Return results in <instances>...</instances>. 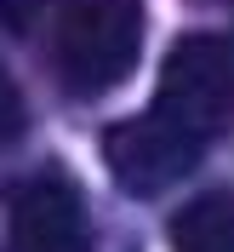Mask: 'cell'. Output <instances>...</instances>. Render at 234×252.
<instances>
[{
	"label": "cell",
	"mask_w": 234,
	"mask_h": 252,
	"mask_svg": "<svg viewBox=\"0 0 234 252\" xmlns=\"http://www.w3.org/2000/svg\"><path fill=\"white\" fill-rule=\"evenodd\" d=\"M46 58L75 97L114 92L143 58V0H52Z\"/></svg>",
	"instance_id": "obj_1"
},
{
	"label": "cell",
	"mask_w": 234,
	"mask_h": 252,
	"mask_svg": "<svg viewBox=\"0 0 234 252\" xmlns=\"http://www.w3.org/2000/svg\"><path fill=\"white\" fill-rule=\"evenodd\" d=\"M155 109L211 143L234 115V40L223 34H183L166 63H160V92Z\"/></svg>",
	"instance_id": "obj_2"
},
{
	"label": "cell",
	"mask_w": 234,
	"mask_h": 252,
	"mask_svg": "<svg viewBox=\"0 0 234 252\" xmlns=\"http://www.w3.org/2000/svg\"><path fill=\"white\" fill-rule=\"evenodd\" d=\"M206 149H211V143H200L194 132H183L177 121H166L155 103L137 109V115H126V121H114L109 132H103V166H109V178L126 195H137V201L183 184V178L200 166Z\"/></svg>",
	"instance_id": "obj_3"
},
{
	"label": "cell",
	"mask_w": 234,
	"mask_h": 252,
	"mask_svg": "<svg viewBox=\"0 0 234 252\" xmlns=\"http://www.w3.org/2000/svg\"><path fill=\"white\" fill-rule=\"evenodd\" d=\"M6 252H92V218L69 172H29L6 195Z\"/></svg>",
	"instance_id": "obj_4"
},
{
	"label": "cell",
	"mask_w": 234,
	"mask_h": 252,
	"mask_svg": "<svg viewBox=\"0 0 234 252\" xmlns=\"http://www.w3.org/2000/svg\"><path fill=\"white\" fill-rule=\"evenodd\" d=\"M172 252H234V189H200L172 212Z\"/></svg>",
	"instance_id": "obj_5"
},
{
	"label": "cell",
	"mask_w": 234,
	"mask_h": 252,
	"mask_svg": "<svg viewBox=\"0 0 234 252\" xmlns=\"http://www.w3.org/2000/svg\"><path fill=\"white\" fill-rule=\"evenodd\" d=\"M23 121H29V109H23V92H17V80H12V69L0 63V149L23 132Z\"/></svg>",
	"instance_id": "obj_6"
},
{
	"label": "cell",
	"mask_w": 234,
	"mask_h": 252,
	"mask_svg": "<svg viewBox=\"0 0 234 252\" xmlns=\"http://www.w3.org/2000/svg\"><path fill=\"white\" fill-rule=\"evenodd\" d=\"M200 6H223V0H200Z\"/></svg>",
	"instance_id": "obj_7"
}]
</instances>
